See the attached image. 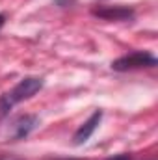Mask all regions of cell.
I'll return each mask as SVG.
<instances>
[{
  "label": "cell",
  "instance_id": "6da1fadb",
  "mask_svg": "<svg viewBox=\"0 0 158 160\" xmlns=\"http://www.w3.org/2000/svg\"><path fill=\"white\" fill-rule=\"evenodd\" d=\"M43 88V80L36 78V77H28V78H22L11 91L4 93L0 97V116L7 114V110H11L17 102L21 101H26L30 99L32 95H36Z\"/></svg>",
  "mask_w": 158,
  "mask_h": 160
},
{
  "label": "cell",
  "instance_id": "7a4b0ae2",
  "mask_svg": "<svg viewBox=\"0 0 158 160\" xmlns=\"http://www.w3.org/2000/svg\"><path fill=\"white\" fill-rule=\"evenodd\" d=\"M156 65V58L149 52H130L123 58L116 60L112 63V67L116 71H132V69H141V67H155Z\"/></svg>",
  "mask_w": 158,
  "mask_h": 160
},
{
  "label": "cell",
  "instance_id": "3957f363",
  "mask_svg": "<svg viewBox=\"0 0 158 160\" xmlns=\"http://www.w3.org/2000/svg\"><path fill=\"white\" fill-rule=\"evenodd\" d=\"M101 118H102V112L101 110H97V112H93V116L89 118V119L86 121L82 127H80L78 130L75 132V143L80 145V143H84V142H87L89 140V136L95 132V128H97V125L101 123Z\"/></svg>",
  "mask_w": 158,
  "mask_h": 160
},
{
  "label": "cell",
  "instance_id": "277c9868",
  "mask_svg": "<svg viewBox=\"0 0 158 160\" xmlns=\"http://www.w3.org/2000/svg\"><path fill=\"white\" fill-rule=\"evenodd\" d=\"M36 125H37V118L36 116H22V118H19L13 123V128H15L13 136L15 138H24V136H28L30 130L36 128Z\"/></svg>",
  "mask_w": 158,
  "mask_h": 160
},
{
  "label": "cell",
  "instance_id": "5b68a950",
  "mask_svg": "<svg viewBox=\"0 0 158 160\" xmlns=\"http://www.w3.org/2000/svg\"><path fill=\"white\" fill-rule=\"evenodd\" d=\"M99 17H104V19H116V21H123V19H126V17H130L132 13L128 11V9H101V11H95Z\"/></svg>",
  "mask_w": 158,
  "mask_h": 160
},
{
  "label": "cell",
  "instance_id": "8992f818",
  "mask_svg": "<svg viewBox=\"0 0 158 160\" xmlns=\"http://www.w3.org/2000/svg\"><path fill=\"white\" fill-rule=\"evenodd\" d=\"M106 160H130V155H116V157H110Z\"/></svg>",
  "mask_w": 158,
  "mask_h": 160
},
{
  "label": "cell",
  "instance_id": "52a82bcc",
  "mask_svg": "<svg viewBox=\"0 0 158 160\" xmlns=\"http://www.w3.org/2000/svg\"><path fill=\"white\" fill-rule=\"evenodd\" d=\"M0 160H19V158H11V157H7V158H0Z\"/></svg>",
  "mask_w": 158,
  "mask_h": 160
}]
</instances>
